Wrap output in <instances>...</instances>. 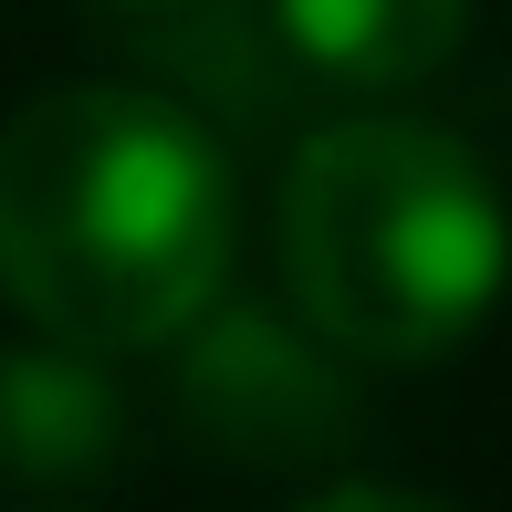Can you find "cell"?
Here are the masks:
<instances>
[{
  "label": "cell",
  "instance_id": "cell-1",
  "mask_svg": "<svg viewBox=\"0 0 512 512\" xmlns=\"http://www.w3.org/2000/svg\"><path fill=\"white\" fill-rule=\"evenodd\" d=\"M241 178L157 84H53L0 126V293L84 356L178 345L230 293Z\"/></svg>",
  "mask_w": 512,
  "mask_h": 512
},
{
  "label": "cell",
  "instance_id": "cell-2",
  "mask_svg": "<svg viewBox=\"0 0 512 512\" xmlns=\"http://www.w3.org/2000/svg\"><path fill=\"white\" fill-rule=\"evenodd\" d=\"M293 314L356 366H439L492 324L512 283V209L429 115L314 126L272 199Z\"/></svg>",
  "mask_w": 512,
  "mask_h": 512
},
{
  "label": "cell",
  "instance_id": "cell-3",
  "mask_svg": "<svg viewBox=\"0 0 512 512\" xmlns=\"http://www.w3.org/2000/svg\"><path fill=\"white\" fill-rule=\"evenodd\" d=\"M168 408L199 450L241 460V471H314L366 439L356 356H335L304 314L230 304V293L168 345Z\"/></svg>",
  "mask_w": 512,
  "mask_h": 512
},
{
  "label": "cell",
  "instance_id": "cell-4",
  "mask_svg": "<svg viewBox=\"0 0 512 512\" xmlns=\"http://www.w3.org/2000/svg\"><path fill=\"white\" fill-rule=\"evenodd\" d=\"M147 32V63L178 84V105L199 115L209 136H283L324 84L293 63V42L272 32V0H178V11L136 21ZM157 84V95H168Z\"/></svg>",
  "mask_w": 512,
  "mask_h": 512
},
{
  "label": "cell",
  "instance_id": "cell-5",
  "mask_svg": "<svg viewBox=\"0 0 512 512\" xmlns=\"http://www.w3.org/2000/svg\"><path fill=\"white\" fill-rule=\"evenodd\" d=\"M136 439V408L126 387L105 377V356L63 335H32V345H0V460L42 492H74V481H105Z\"/></svg>",
  "mask_w": 512,
  "mask_h": 512
},
{
  "label": "cell",
  "instance_id": "cell-6",
  "mask_svg": "<svg viewBox=\"0 0 512 512\" xmlns=\"http://www.w3.org/2000/svg\"><path fill=\"white\" fill-rule=\"evenodd\" d=\"M272 32L324 95H408L471 32V0H272Z\"/></svg>",
  "mask_w": 512,
  "mask_h": 512
},
{
  "label": "cell",
  "instance_id": "cell-7",
  "mask_svg": "<svg viewBox=\"0 0 512 512\" xmlns=\"http://www.w3.org/2000/svg\"><path fill=\"white\" fill-rule=\"evenodd\" d=\"M293 512H439V502H418V492H377V481H335V492H314V502H293Z\"/></svg>",
  "mask_w": 512,
  "mask_h": 512
},
{
  "label": "cell",
  "instance_id": "cell-8",
  "mask_svg": "<svg viewBox=\"0 0 512 512\" xmlns=\"http://www.w3.org/2000/svg\"><path fill=\"white\" fill-rule=\"evenodd\" d=\"M115 21H157V11H178V0H105Z\"/></svg>",
  "mask_w": 512,
  "mask_h": 512
}]
</instances>
